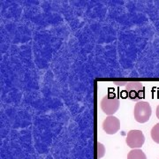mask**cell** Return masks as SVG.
<instances>
[{"mask_svg":"<svg viewBox=\"0 0 159 159\" xmlns=\"http://www.w3.org/2000/svg\"><path fill=\"white\" fill-rule=\"evenodd\" d=\"M125 142L129 148H139L142 147V145L145 142V137L141 130H131L128 132Z\"/></svg>","mask_w":159,"mask_h":159,"instance_id":"277c9868","label":"cell"},{"mask_svg":"<svg viewBox=\"0 0 159 159\" xmlns=\"http://www.w3.org/2000/svg\"><path fill=\"white\" fill-rule=\"evenodd\" d=\"M125 90L127 93L128 98L134 101V102H140L142 98H144V87L142 82L139 81H132L127 82L125 86Z\"/></svg>","mask_w":159,"mask_h":159,"instance_id":"7a4b0ae2","label":"cell"},{"mask_svg":"<svg viewBox=\"0 0 159 159\" xmlns=\"http://www.w3.org/2000/svg\"><path fill=\"white\" fill-rule=\"evenodd\" d=\"M119 99L115 96H105L100 102L102 111L109 116H112L118 111L119 108Z\"/></svg>","mask_w":159,"mask_h":159,"instance_id":"3957f363","label":"cell"},{"mask_svg":"<svg viewBox=\"0 0 159 159\" xmlns=\"http://www.w3.org/2000/svg\"><path fill=\"white\" fill-rule=\"evenodd\" d=\"M152 114V109L150 104L145 101H140L136 102L134 109V116L137 122L146 123L150 119Z\"/></svg>","mask_w":159,"mask_h":159,"instance_id":"6da1fadb","label":"cell"},{"mask_svg":"<svg viewBox=\"0 0 159 159\" xmlns=\"http://www.w3.org/2000/svg\"><path fill=\"white\" fill-rule=\"evenodd\" d=\"M150 134H151V138L154 142L159 144V123L154 125L153 128L151 129Z\"/></svg>","mask_w":159,"mask_h":159,"instance_id":"52a82bcc","label":"cell"},{"mask_svg":"<svg viewBox=\"0 0 159 159\" xmlns=\"http://www.w3.org/2000/svg\"><path fill=\"white\" fill-rule=\"evenodd\" d=\"M102 129L107 134H115L120 129V121L115 116H108L102 122Z\"/></svg>","mask_w":159,"mask_h":159,"instance_id":"5b68a950","label":"cell"},{"mask_svg":"<svg viewBox=\"0 0 159 159\" xmlns=\"http://www.w3.org/2000/svg\"><path fill=\"white\" fill-rule=\"evenodd\" d=\"M105 154V148L102 143L98 142L97 143V158L100 159L104 157Z\"/></svg>","mask_w":159,"mask_h":159,"instance_id":"ba28073f","label":"cell"},{"mask_svg":"<svg viewBox=\"0 0 159 159\" xmlns=\"http://www.w3.org/2000/svg\"><path fill=\"white\" fill-rule=\"evenodd\" d=\"M157 117L159 119V104L157 105Z\"/></svg>","mask_w":159,"mask_h":159,"instance_id":"9c48e42d","label":"cell"},{"mask_svg":"<svg viewBox=\"0 0 159 159\" xmlns=\"http://www.w3.org/2000/svg\"><path fill=\"white\" fill-rule=\"evenodd\" d=\"M127 159H147V157L142 149L134 148L128 153Z\"/></svg>","mask_w":159,"mask_h":159,"instance_id":"8992f818","label":"cell"}]
</instances>
